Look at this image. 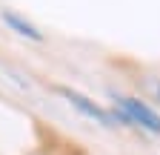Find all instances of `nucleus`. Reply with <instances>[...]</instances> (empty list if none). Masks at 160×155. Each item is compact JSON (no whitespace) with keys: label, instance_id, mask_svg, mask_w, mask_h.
<instances>
[{"label":"nucleus","instance_id":"1","mask_svg":"<svg viewBox=\"0 0 160 155\" xmlns=\"http://www.w3.org/2000/svg\"><path fill=\"white\" fill-rule=\"evenodd\" d=\"M109 98H112V106L117 109H123L134 129H143L149 135H160V112L154 106H149L143 98H137V95H120V92H109Z\"/></svg>","mask_w":160,"mask_h":155},{"label":"nucleus","instance_id":"3","mask_svg":"<svg viewBox=\"0 0 160 155\" xmlns=\"http://www.w3.org/2000/svg\"><path fill=\"white\" fill-rule=\"evenodd\" d=\"M0 20H3L14 35H20V37H26V40H34V43H43L46 37H43V32H40L34 23H29L23 14H17V12H12V9H3L0 12Z\"/></svg>","mask_w":160,"mask_h":155},{"label":"nucleus","instance_id":"2","mask_svg":"<svg viewBox=\"0 0 160 155\" xmlns=\"http://www.w3.org/2000/svg\"><path fill=\"white\" fill-rule=\"evenodd\" d=\"M54 92H57L72 109H77L83 118H89V121H94V124H100V126H106V129L117 126L114 118H112V109H103L100 104H94L89 95H83L80 89H72V86H54Z\"/></svg>","mask_w":160,"mask_h":155},{"label":"nucleus","instance_id":"4","mask_svg":"<svg viewBox=\"0 0 160 155\" xmlns=\"http://www.w3.org/2000/svg\"><path fill=\"white\" fill-rule=\"evenodd\" d=\"M149 92H152V101L160 104V78H152L149 81Z\"/></svg>","mask_w":160,"mask_h":155}]
</instances>
